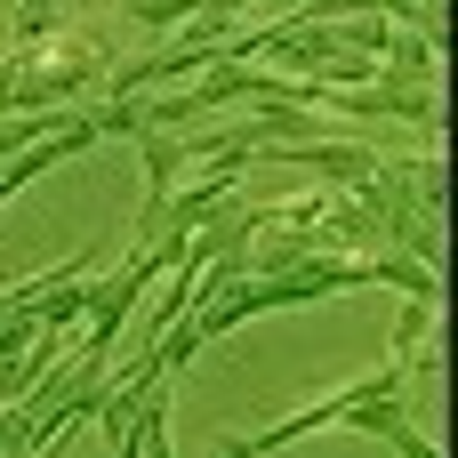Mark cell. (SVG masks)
<instances>
[{
	"label": "cell",
	"instance_id": "cell-1",
	"mask_svg": "<svg viewBox=\"0 0 458 458\" xmlns=\"http://www.w3.org/2000/svg\"><path fill=\"white\" fill-rule=\"evenodd\" d=\"M113 72V40L97 24H56L40 48H16V113L24 105H81Z\"/></svg>",
	"mask_w": 458,
	"mask_h": 458
},
{
	"label": "cell",
	"instance_id": "cell-2",
	"mask_svg": "<svg viewBox=\"0 0 458 458\" xmlns=\"http://www.w3.org/2000/svg\"><path fill=\"white\" fill-rule=\"evenodd\" d=\"M282 169H306V177H322L330 193H354V185H370V169H378V153L370 145H322V137H298V145H266Z\"/></svg>",
	"mask_w": 458,
	"mask_h": 458
},
{
	"label": "cell",
	"instance_id": "cell-3",
	"mask_svg": "<svg viewBox=\"0 0 458 458\" xmlns=\"http://www.w3.org/2000/svg\"><path fill=\"white\" fill-rule=\"evenodd\" d=\"M435 314H443V298H403V322H394V354H386V362H403V370H411V362H419V338L435 330Z\"/></svg>",
	"mask_w": 458,
	"mask_h": 458
},
{
	"label": "cell",
	"instance_id": "cell-4",
	"mask_svg": "<svg viewBox=\"0 0 458 458\" xmlns=\"http://www.w3.org/2000/svg\"><path fill=\"white\" fill-rule=\"evenodd\" d=\"M56 24H64V16H56V0H16V16H8V48H40Z\"/></svg>",
	"mask_w": 458,
	"mask_h": 458
},
{
	"label": "cell",
	"instance_id": "cell-5",
	"mask_svg": "<svg viewBox=\"0 0 458 458\" xmlns=\"http://www.w3.org/2000/svg\"><path fill=\"white\" fill-rule=\"evenodd\" d=\"M201 8H209V0H137V8H121V16H129L137 32H169V24H193Z\"/></svg>",
	"mask_w": 458,
	"mask_h": 458
},
{
	"label": "cell",
	"instance_id": "cell-6",
	"mask_svg": "<svg viewBox=\"0 0 458 458\" xmlns=\"http://www.w3.org/2000/svg\"><path fill=\"white\" fill-rule=\"evenodd\" d=\"M378 443H394V451H403V458H435V451H427V443H419V427H411V411H403L394 427H378Z\"/></svg>",
	"mask_w": 458,
	"mask_h": 458
}]
</instances>
